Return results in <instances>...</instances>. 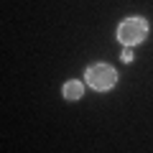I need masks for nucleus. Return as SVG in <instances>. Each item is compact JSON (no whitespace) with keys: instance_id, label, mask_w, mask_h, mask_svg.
<instances>
[{"instance_id":"nucleus-1","label":"nucleus","mask_w":153,"mask_h":153,"mask_svg":"<svg viewBox=\"0 0 153 153\" xmlns=\"http://www.w3.org/2000/svg\"><path fill=\"white\" fill-rule=\"evenodd\" d=\"M148 31H151V26H148L146 18L130 16L125 21H120V26H117V41L123 46H138L148 38Z\"/></svg>"},{"instance_id":"nucleus-2","label":"nucleus","mask_w":153,"mask_h":153,"mask_svg":"<svg viewBox=\"0 0 153 153\" xmlns=\"http://www.w3.org/2000/svg\"><path fill=\"white\" fill-rule=\"evenodd\" d=\"M84 79H87V84L92 89H97V92H107V89H112L115 84H117V69L110 66V64H105V61H94V64L87 66Z\"/></svg>"},{"instance_id":"nucleus-3","label":"nucleus","mask_w":153,"mask_h":153,"mask_svg":"<svg viewBox=\"0 0 153 153\" xmlns=\"http://www.w3.org/2000/svg\"><path fill=\"white\" fill-rule=\"evenodd\" d=\"M61 94H64V100H69V102H76V100H82V94H84V84L79 82V79H69V82H64V87H61Z\"/></svg>"},{"instance_id":"nucleus-4","label":"nucleus","mask_w":153,"mask_h":153,"mask_svg":"<svg viewBox=\"0 0 153 153\" xmlns=\"http://www.w3.org/2000/svg\"><path fill=\"white\" fill-rule=\"evenodd\" d=\"M133 59H135V54H133V49H130V46H125V51L120 54V61H125V64H130Z\"/></svg>"}]
</instances>
